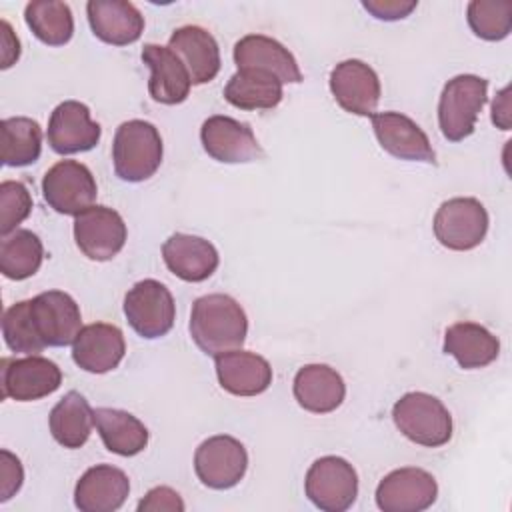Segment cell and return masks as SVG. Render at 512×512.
Instances as JSON below:
<instances>
[{
    "label": "cell",
    "mask_w": 512,
    "mask_h": 512,
    "mask_svg": "<svg viewBox=\"0 0 512 512\" xmlns=\"http://www.w3.org/2000/svg\"><path fill=\"white\" fill-rule=\"evenodd\" d=\"M44 246L32 230H14L0 242V272L10 280L34 276L42 264Z\"/></svg>",
    "instance_id": "cell-32"
},
{
    "label": "cell",
    "mask_w": 512,
    "mask_h": 512,
    "mask_svg": "<svg viewBox=\"0 0 512 512\" xmlns=\"http://www.w3.org/2000/svg\"><path fill=\"white\" fill-rule=\"evenodd\" d=\"M416 0H364L362 6L378 20H402L414 8Z\"/></svg>",
    "instance_id": "cell-39"
},
{
    "label": "cell",
    "mask_w": 512,
    "mask_h": 512,
    "mask_svg": "<svg viewBox=\"0 0 512 512\" xmlns=\"http://www.w3.org/2000/svg\"><path fill=\"white\" fill-rule=\"evenodd\" d=\"M94 424L106 450L118 456H136L148 444V428L126 410L96 408Z\"/></svg>",
    "instance_id": "cell-29"
},
{
    "label": "cell",
    "mask_w": 512,
    "mask_h": 512,
    "mask_svg": "<svg viewBox=\"0 0 512 512\" xmlns=\"http://www.w3.org/2000/svg\"><path fill=\"white\" fill-rule=\"evenodd\" d=\"M2 336L6 346L12 352H20L26 356L38 354L46 348L34 328L32 314H30V300H20L4 310Z\"/></svg>",
    "instance_id": "cell-35"
},
{
    "label": "cell",
    "mask_w": 512,
    "mask_h": 512,
    "mask_svg": "<svg viewBox=\"0 0 512 512\" xmlns=\"http://www.w3.org/2000/svg\"><path fill=\"white\" fill-rule=\"evenodd\" d=\"M282 96L280 78L258 68L238 70L224 88L226 102L240 110H270L280 104Z\"/></svg>",
    "instance_id": "cell-28"
},
{
    "label": "cell",
    "mask_w": 512,
    "mask_h": 512,
    "mask_svg": "<svg viewBox=\"0 0 512 512\" xmlns=\"http://www.w3.org/2000/svg\"><path fill=\"white\" fill-rule=\"evenodd\" d=\"M24 470L20 460L8 452L0 450V502L10 500L22 486Z\"/></svg>",
    "instance_id": "cell-37"
},
{
    "label": "cell",
    "mask_w": 512,
    "mask_h": 512,
    "mask_svg": "<svg viewBox=\"0 0 512 512\" xmlns=\"http://www.w3.org/2000/svg\"><path fill=\"white\" fill-rule=\"evenodd\" d=\"M344 396L346 384L328 364H306L294 376V398L312 414L334 412Z\"/></svg>",
    "instance_id": "cell-26"
},
{
    "label": "cell",
    "mask_w": 512,
    "mask_h": 512,
    "mask_svg": "<svg viewBox=\"0 0 512 512\" xmlns=\"http://www.w3.org/2000/svg\"><path fill=\"white\" fill-rule=\"evenodd\" d=\"M34 328L44 346L74 344L82 330V314L76 300L62 290H48L30 300Z\"/></svg>",
    "instance_id": "cell-12"
},
{
    "label": "cell",
    "mask_w": 512,
    "mask_h": 512,
    "mask_svg": "<svg viewBox=\"0 0 512 512\" xmlns=\"http://www.w3.org/2000/svg\"><path fill=\"white\" fill-rule=\"evenodd\" d=\"M62 384L60 368L38 354L2 360V396L16 402L40 400Z\"/></svg>",
    "instance_id": "cell-11"
},
{
    "label": "cell",
    "mask_w": 512,
    "mask_h": 512,
    "mask_svg": "<svg viewBox=\"0 0 512 512\" xmlns=\"http://www.w3.org/2000/svg\"><path fill=\"white\" fill-rule=\"evenodd\" d=\"M20 56V40L12 34V28L6 20H2V70L10 68Z\"/></svg>",
    "instance_id": "cell-40"
},
{
    "label": "cell",
    "mask_w": 512,
    "mask_h": 512,
    "mask_svg": "<svg viewBox=\"0 0 512 512\" xmlns=\"http://www.w3.org/2000/svg\"><path fill=\"white\" fill-rule=\"evenodd\" d=\"M444 352L454 356L460 368H484L498 358L500 342L484 326L476 322H456L446 328Z\"/></svg>",
    "instance_id": "cell-27"
},
{
    "label": "cell",
    "mask_w": 512,
    "mask_h": 512,
    "mask_svg": "<svg viewBox=\"0 0 512 512\" xmlns=\"http://www.w3.org/2000/svg\"><path fill=\"white\" fill-rule=\"evenodd\" d=\"M248 334L244 308L228 294H206L194 300L190 314V336L208 354L242 348Z\"/></svg>",
    "instance_id": "cell-1"
},
{
    "label": "cell",
    "mask_w": 512,
    "mask_h": 512,
    "mask_svg": "<svg viewBox=\"0 0 512 512\" xmlns=\"http://www.w3.org/2000/svg\"><path fill=\"white\" fill-rule=\"evenodd\" d=\"M304 492L324 512H344L358 496V474L340 456H322L306 472Z\"/></svg>",
    "instance_id": "cell-6"
},
{
    "label": "cell",
    "mask_w": 512,
    "mask_h": 512,
    "mask_svg": "<svg viewBox=\"0 0 512 512\" xmlns=\"http://www.w3.org/2000/svg\"><path fill=\"white\" fill-rule=\"evenodd\" d=\"M32 212V196L18 180H4L0 184V234L8 236Z\"/></svg>",
    "instance_id": "cell-36"
},
{
    "label": "cell",
    "mask_w": 512,
    "mask_h": 512,
    "mask_svg": "<svg viewBox=\"0 0 512 512\" xmlns=\"http://www.w3.org/2000/svg\"><path fill=\"white\" fill-rule=\"evenodd\" d=\"M438 484L422 468H398L386 474L376 488V504L384 512H422L436 502Z\"/></svg>",
    "instance_id": "cell-13"
},
{
    "label": "cell",
    "mask_w": 512,
    "mask_h": 512,
    "mask_svg": "<svg viewBox=\"0 0 512 512\" xmlns=\"http://www.w3.org/2000/svg\"><path fill=\"white\" fill-rule=\"evenodd\" d=\"M2 132V164L4 166H28L40 158L42 130L40 124L26 116L4 118Z\"/></svg>",
    "instance_id": "cell-33"
},
{
    "label": "cell",
    "mask_w": 512,
    "mask_h": 512,
    "mask_svg": "<svg viewBox=\"0 0 512 512\" xmlns=\"http://www.w3.org/2000/svg\"><path fill=\"white\" fill-rule=\"evenodd\" d=\"M472 32L488 42L504 40L512 30L510 0H472L466 10Z\"/></svg>",
    "instance_id": "cell-34"
},
{
    "label": "cell",
    "mask_w": 512,
    "mask_h": 512,
    "mask_svg": "<svg viewBox=\"0 0 512 512\" xmlns=\"http://www.w3.org/2000/svg\"><path fill=\"white\" fill-rule=\"evenodd\" d=\"M98 188L86 164L76 160L56 162L42 180V196L58 214L78 216L94 206Z\"/></svg>",
    "instance_id": "cell-8"
},
{
    "label": "cell",
    "mask_w": 512,
    "mask_h": 512,
    "mask_svg": "<svg viewBox=\"0 0 512 512\" xmlns=\"http://www.w3.org/2000/svg\"><path fill=\"white\" fill-rule=\"evenodd\" d=\"M126 224L108 206H90L74 216V240L80 252L96 262L112 260L126 244Z\"/></svg>",
    "instance_id": "cell-10"
},
{
    "label": "cell",
    "mask_w": 512,
    "mask_h": 512,
    "mask_svg": "<svg viewBox=\"0 0 512 512\" xmlns=\"http://www.w3.org/2000/svg\"><path fill=\"white\" fill-rule=\"evenodd\" d=\"M86 14L94 36L112 46H128L144 32V16L132 2L90 0Z\"/></svg>",
    "instance_id": "cell-23"
},
{
    "label": "cell",
    "mask_w": 512,
    "mask_h": 512,
    "mask_svg": "<svg viewBox=\"0 0 512 512\" xmlns=\"http://www.w3.org/2000/svg\"><path fill=\"white\" fill-rule=\"evenodd\" d=\"M100 124L90 118L86 104L78 100L60 102L48 120L46 138L56 154L68 156L92 150L100 140Z\"/></svg>",
    "instance_id": "cell-15"
},
{
    "label": "cell",
    "mask_w": 512,
    "mask_h": 512,
    "mask_svg": "<svg viewBox=\"0 0 512 512\" xmlns=\"http://www.w3.org/2000/svg\"><path fill=\"white\" fill-rule=\"evenodd\" d=\"M114 172L124 182H144L160 168L162 138L154 124L128 120L116 128L112 142Z\"/></svg>",
    "instance_id": "cell-2"
},
{
    "label": "cell",
    "mask_w": 512,
    "mask_h": 512,
    "mask_svg": "<svg viewBox=\"0 0 512 512\" xmlns=\"http://www.w3.org/2000/svg\"><path fill=\"white\" fill-rule=\"evenodd\" d=\"M48 422L54 440L60 446L74 450L84 446L90 438L94 426V410L80 392L70 390L52 408Z\"/></svg>",
    "instance_id": "cell-30"
},
{
    "label": "cell",
    "mask_w": 512,
    "mask_h": 512,
    "mask_svg": "<svg viewBox=\"0 0 512 512\" xmlns=\"http://www.w3.org/2000/svg\"><path fill=\"white\" fill-rule=\"evenodd\" d=\"M396 428L414 444L440 448L452 438V416L432 394L408 392L392 408Z\"/></svg>",
    "instance_id": "cell-4"
},
{
    "label": "cell",
    "mask_w": 512,
    "mask_h": 512,
    "mask_svg": "<svg viewBox=\"0 0 512 512\" xmlns=\"http://www.w3.org/2000/svg\"><path fill=\"white\" fill-rule=\"evenodd\" d=\"M142 62L150 68L148 92L152 100L160 104H180L190 94V74L182 60L168 48L160 44H144Z\"/></svg>",
    "instance_id": "cell-21"
},
{
    "label": "cell",
    "mask_w": 512,
    "mask_h": 512,
    "mask_svg": "<svg viewBox=\"0 0 512 512\" xmlns=\"http://www.w3.org/2000/svg\"><path fill=\"white\" fill-rule=\"evenodd\" d=\"M510 88H502L496 96V100L492 102V122L502 128V130H508L510 128Z\"/></svg>",
    "instance_id": "cell-41"
},
{
    "label": "cell",
    "mask_w": 512,
    "mask_h": 512,
    "mask_svg": "<svg viewBox=\"0 0 512 512\" xmlns=\"http://www.w3.org/2000/svg\"><path fill=\"white\" fill-rule=\"evenodd\" d=\"M124 314L138 336L154 340L172 330L176 320V304L170 290L162 282L146 278L136 282L126 292Z\"/></svg>",
    "instance_id": "cell-5"
},
{
    "label": "cell",
    "mask_w": 512,
    "mask_h": 512,
    "mask_svg": "<svg viewBox=\"0 0 512 512\" xmlns=\"http://www.w3.org/2000/svg\"><path fill=\"white\" fill-rule=\"evenodd\" d=\"M486 232L488 212L484 204L472 196L450 198L436 210L434 236L448 250H472L484 240Z\"/></svg>",
    "instance_id": "cell-7"
},
{
    "label": "cell",
    "mask_w": 512,
    "mask_h": 512,
    "mask_svg": "<svg viewBox=\"0 0 512 512\" xmlns=\"http://www.w3.org/2000/svg\"><path fill=\"white\" fill-rule=\"evenodd\" d=\"M130 492V480L124 470L110 464L88 468L74 488V504L80 512H114Z\"/></svg>",
    "instance_id": "cell-19"
},
{
    "label": "cell",
    "mask_w": 512,
    "mask_h": 512,
    "mask_svg": "<svg viewBox=\"0 0 512 512\" xmlns=\"http://www.w3.org/2000/svg\"><path fill=\"white\" fill-rule=\"evenodd\" d=\"M330 92L342 110L372 116L380 100V80L366 62L342 60L330 72Z\"/></svg>",
    "instance_id": "cell-16"
},
{
    "label": "cell",
    "mask_w": 512,
    "mask_h": 512,
    "mask_svg": "<svg viewBox=\"0 0 512 512\" xmlns=\"http://www.w3.org/2000/svg\"><path fill=\"white\" fill-rule=\"evenodd\" d=\"M168 48L186 66L192 84H206L220 72V48L202 26H180L172 32Z\"/></svg>",
    "instance_id": "cell-25"
},
{
    "label": "cell",
    "mask_w": 512,
    "mask_h": 512,
    "mask_svg": "<svg viewBox=\"0 0 512 512\" xmlns=\"http://www.w3.org/2000/svg\"><path fill=\"white\" fill-rule=\"evenodd\" d=\"M488 98V80L460 74L448 80L438 100L440 132L450 142H460L474 132L478 114Z\"/></svg>",
    "instance_id": "cell-3"
},
{
    "label": "cell",
    "mask_w": 512,
    "mask_h": 512,
    "mask_svg": "<svg viewBox=\"0 0 512 512\" xmlns=\"http://www.w3.org/2000/svg\"><path fill=\"white\" fill-rule=\"evenodd\" d=\"M220 386L234 396H256L272 384V368L266 358L248 350H230L214 356Z\"/></svg>",
    "instance_id": "cell-20"
},
{
    "label": "cell",
    "mask_w": 512,
    "mask_h": 512,
    "mask_svg": "<svg viewBox=\"0 0 512 512\" xmlns=\"http://www.w3.org/2000/svg\"><path fill=\"white\" fill-rule=\"evenodd\" d=\"M162 258L168 270L184 282H202L214 274L220 256L212 242L176 232L162 244Z\"/></svg>",
    "instance_id": "cell-22"
},
{
    "label": "cell",
    "mask_w": 512,
    "mask_h": 512,
    "mask_svg": "<svg viewBox=\"0 0 512 512\" xmlns=\"http://www.w3.org/2000/svg\"><path fill=\"white\" fill-rule=\"evenodd\" d=\"M138 510L140 512H182L184 510V502L180 498V494L168 486H156L152 490L146 492V496L138 502Z\"/></svg>",
    "instance_id": "cell-38"
},
{
    "label": "cell",
    "mask_w": 512,
    "mask_h": 512,
    "mask_svg": "<svg viewBox=\"0 0 512 512\" xmlns=\"http://www.w3.org/2000/svg\"><path fill=\"white\" fill-rule=\"evenodd\" d=\"M234 62L238 70L258 68L272 72L282 84L302 82V72L292 52L278 40L264 34H246L240 38L234 46Z\"/></svg>",
    "instance_id": "cell-24"
},
{
    "label": "cell",
    "mask_w": 512,
    "mask_h": 512,
    "mask_svg": "<svg viewBox=\"0 0 512 512\" xmlns=\"http://www.w3.org/2000/svg\"><path fill=\"white\" fill-rule=\"evenodd\" d=\"M248 452L244 444L228 434L210 436L194 452L198 480L212 490L234 488L246 474Z\"/></svg>",
    "instance_id": "cell-9"
},
{
    "label": "cell",
    "mask_w": 512,
    "mask_h": 512,
    "mask_svg": "<svg viewBox=\"0 0 512 512\" xmlns=\"http://www.w3.org/2000/svg\"><path fill=\"white\" fill-rule=\"evenodd\" d=\"M374 134L390 156L410 162L436 164V154L426 132L406 114L400 112H374L370 116Z\"/></svg>",
    "instance_id": "cell-17"
},
{
    "label": "cell",
    "mask_w": 512,
    "mask_h": 512,
    "mask_svg": "<svg viewBox=\"0 0 512 512\" xmlns=\"http://www.w3.org/2000/svg\"><path fill=\"white\" fill-rule=\"evenodd\" d=\"M200 142L210 158L224 164L254 162L264 154L248 124L222 114H214L204 120L200 128Z\"/></svg>",
    "instance_id": "cell-14"
},
{
    "label": "cell",
    "mask_w": 512,
    "mask_h": 512,
    "mask_svg": "<svg viewBox=\"0 0 512 512\" xmlns=\"http://www.w3.org/2000/svg\"><path fill=\"white\" fill-rule=\"evenodd\" d=\"M124 352L126 342L122 330L104 322L84 326L72 344V360L78 368L90 374L114 370L122 362Z\"/></svg>",
    "instance_id": "cell-18"
},
{
    "label": "cell",
    "mask_w": 512,
    "mask_h": 512,
    "mask_svg": "<svg viewBox=\"0 0 512 512\" xmlns=\"http://www.w3.org/2000/svg\"><path fill=\"white\" fill-rule=\"evenodd\" d=\"M24 20L32 34L48 46H64L74 34L72 10L66 2L34 0L24 8Z\"/></svg>",
    "instance_id": "cell-31"
}]
</instances>
